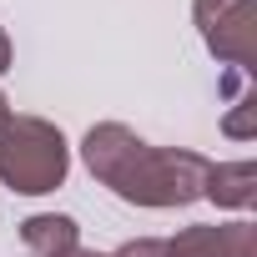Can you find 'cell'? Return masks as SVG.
<instances>
[{
  "mask_svg": "<svg viewBox=\"0 0 257 257\" xmlns=\"http://www.w3.org/2000/svg\"><path fill=\"white\" fill-rule=\"evenodd\" d=\"M11 61H16V51H11V36H6V26H0V76L11 71Z\"/></svg>",
  "mask_w": 257,
  "mask_h": 257,
  "instance_id": "cell-9",
  "label": "cell"
},
{
  "mask_svg": "<svg viewBox=\"0 0 257 257\" xmlns=\"http://www.w3.org/2000/svg\"><path fill=\"white\" fill-rule=\"evenodd\" d=\"M202 197L227 207V212H247L257 202V162H247V157L242 162H212Z\"/></svg>",
  "mask_w": 257,
  "mask_h": 257,
  "instance_id": "cell-6",
  "label": "cell"
},
{
  "mask_svg": "<svg viewBox=\"0 0 257 257\" xmlns=\"http://www.w3.org/2000/svg\"><path fill=\"white\" fill-rule=\"evenodd\" d=\"M252 111H257V106H252V91H247V96H237V101H232V116L222 121V132H227V137H237V142H247V137H252V121H247Z\"/></svg>",
  "mask_w": 257,
  "mask_h": 257,
  "instance_id": "cell-7",
  "label": "cell"
},
{
  "mask_svg": "<svg viewBox=\"0 0 257 257\" xmlns=\"http://www.w3.org/2000/svg\"><path fill=\"white\" fill-rule=\"evenodd\" d=\"M66 257H91V252H86V247H76V252H66Z\"/></svg>",
  "mask_w": 257,
  "mask_h": 257,
  "instance_id": "cell-11",
  "label": "cell"
},
{
  "mask_svg": "<svg viewBox=\"0 0 257 257\" xmlns=\"http://www.w3.org/2000/svg\"><path fill=\"white\" fill-rule=\"evenodd\" d=\"M257 227L252 222H192L167 242V257H252Z\"/></svg>",
  "mask_w": 257,
  "mask_h": 257,
  "instance_id": "cell-4",
  "label": "cell"
},
{
  "mask_svg": "<svg viewBox=\"0 0 257 257\" xmlns=\"http://www.w3.org/2000/svg\"><path fill=\"white\" fill-rule=\"evenodd\" d=\"M81 162L121 202L152 207V212L202 202V187H207V172H212V162L202 152H192V147H152L121 121L91 126L81 137Z\"/></svg>",
  "mask_w": 257,
  "mask_h": 257,
  "instance_id": "cell-1",
  "label": "cell"
},
{
  "mask_svg": "<svg viewBox=\"0 0 257 257\" xmlns=\"http://www.w3.org/2000/svg\"><path fill=\"white\" fill-rule=\"evenodd\" d=\"M91 257H116V252H91Z\"/></svg>",
  "mask_w": 257,
  "mask_h": 257,
  "instance_id": "cell-12",
  "label": "cell"
},
{
  "mask_svg": "<svg viewBox=\"0 0 257 257\" xmlns=\"http://www.w3.org/2000/svg\"><path fill=\"white\" fill-rule=\"evenodd\" d=\"M116 257H167V242L162 237H137V242L116 247Z\"/></svg>",
  "mask_w": 257,
  "mask_h": 257,
  "instance_id": "cell-8",
  "label": "cell"
},
{
  "mask_svg": "<svg viewBox=\"0 0 257 257\" xmlns=\"http://www.w3.org/2000/svg\"><path fill=\"white\" fill-rule=\"evenodd\" d=\"M71 177V142L46 116H11L0 126V187L16 197H46Z\"/></svg>",
  "mask_w": 257,
  "mask_h": 257,
  "instance_id": "cell-2",
  "label": "cell"
},
{
  "mask_svg": "<svg viewBox=\"0 0 257 257\" xmlns=\"http://www.w3.org/2000/svg\"><path fill=\"white\" fill-rule=\"evenodd\" d=\"M81 247V227L66 212H36L21 222V257H66Z\"/></svg>",
  "mask_w": 257,
  "mask_h": 257,
  "instance_id": "cell-5",
  "label": "cell"
},
{
  "mask_svg": "<svg viewBox=\"0 0 257 257\" xmlns=\"http://www.w3.org/2000/svg\"><path fill=\"white\" fill-rule=\"evenodd\" d=\"M192 26L202 46L227 66L252 76L257 56V0H192Z\"/></svg>",
  "mask_w": 257,
  "mask_h": 257,
  "instance_id": "cell-3",
  "label": "cell"
},
{
  "mask_svg": "<svg viewBox=\"0 0 257 257\" xmlns=\"http://www.w3.org/2000/svg\"><path fill=\"white\" fill-rule=\"evenodd\" d=\"M11 116H16V111H11V101H6V91H0V126H6Z\"/></svg>",
  "mask_w": 257,
  "mask_h": 257,
  "instance_id": "cell-10",
  "label": "cell"
}]
</instances>
